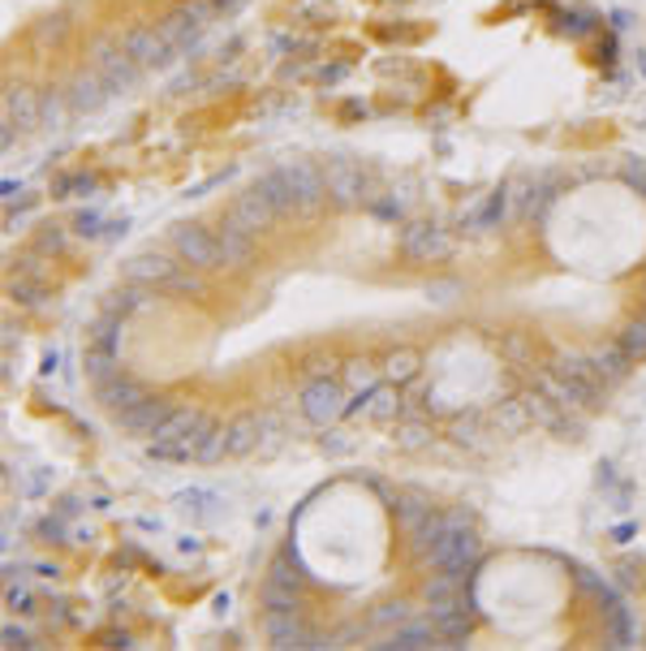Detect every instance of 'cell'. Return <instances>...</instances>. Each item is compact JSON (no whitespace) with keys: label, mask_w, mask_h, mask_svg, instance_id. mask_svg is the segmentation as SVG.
Here are the masks:
<instances>
[{"label":"cell","mask_w":646,"mask_h":651,"mask_svg":"<svg viewBox=\"0 0 646 651\" xmlns=\"http://www.w3.org/2000/svg\"><path fill=\"white\" fill-rule=\"evenodd\" d=\"M345 393H341V384L332 380V375H315L306 389H302V397H298V410L306 414V423H315V427H327L332 418H341L345 414Z\"/></svg>","instance_id":"cell-1"},{"label":"cell","mask_w":646,"mask_h":651,"mask_svg":"<svg viewBox=\"0 0 646 651\" xmlns=\"http://www.w3.org/2000/svg\"><path fill=\"white\" fill-rule=\"evenodd\" d=\"M173 402H164V397H138V402H129L125 410H117V427L129 432V436H160L164 427H168V418H173Z\"/></svg>","instance_id":"cell-2"},{"label":"cell","mask_w":646,"mask_h":651,"mask_svg":"<svg viewBox=\"0 0 646 651\" xmlns=\"http://www.w3.org/2000/svg\"><path fill=\"white\" fill-rule=\"evenodd\" d=\"M173 250H177V259H181V264H190V268H220L216 229L181 225V229H173Z\"/></svg>","instance_id":"cell-3"},{"label":"cell","mask_w":646,"mask_h":651,"mask_svg":"<svg viewBox=\"0 0 646 651\" xmlns=\"http://www.w3.org/2000/svg\"><path fill=\"white\" fill-rule=\"evenodd\" d=\"M229 220H233V225H242V229H250V234H259V229L277 225L281 216H277L272 199H268V195H263L259 186H250L246 195H238V199L229 204Z\"/></svg>","instance_id":"cell-4"},{"label":"cell","mask_w":646,"mask_h":651,"mask_svg":"<svg viewBox=\"0 0 646 651\" xmlns=\"http://www.w3.org/2000/svg\"><path fill=\"white\" fill-rule=\"evenodd\" d=\"M122 52L129 61H138V65H160L168 52H177L173 43L160 35V27H134L129 35L122 40Z\"/></svg>","instance_id":"cell-5"},{"label":"cell","mask_w":646,"mask_h":651,"mask_svg":"<svg viewBox=\"0 0 646 651\" xmlns=\"http://www.w3.org/2000/svg\"><path fill=\"white\" fill-rule=\"evenodd\" d=\"M431 621H436V630H440L445 648H461V643L470 639V630H475L470 596H461V600H457V604H448V609H431Z\"/></svg>","instance_id":"cell-6"},{"label":"cell","mask_w":646,"mask_h":651,"mask_svg":"<svg viewBox=\"0 0 646 651\" xmlns=\"http://www.w3.org/2000/svg\"><path fill=\"white\" fill-rule=\"evenodd\" d=\"M379 648H445V639H440V630H436L431 617H409Z\"/></svg>","instance_id":"cell-7"},{"label":"cell","mask_w":646,"mask_h":651,"mask_svg":"<svg viewBox=\"0 0 646 651\" xmlns=\"http://www.w3.org/2000/svg\"><path fill=\"white\" fill-rule=\"evenodd\" d=\"M591 371L604 380V384H621L629 371H634V354L621 345V341H607L591 354Z\"/></svg>","instance_id":"cell-8"},{"label":"cell","mask_w":646,"mask_h":651,"mask_svg":"<svg viewBox=\"0 0 646 651\" xmlns=\"http://www.w3.org/2000/svg\"><path fill=\"white\" fill-rule=\"evenodd\" d=\"M466 596V578H457V574L448 570H436L427 578V587H423V604L427 609H448V604H457Z\"/></svg>","instance_id":"cell-9"},{"label":"cell","mask_w":646,"mask_h":651,"mask_svg":"<svg viewBox=\"0 0 646 651\" xmlns=\"http://www.w3.org/2000/svg\"><path fill=\"white\" fill-rule=\"evenodd\" d=\"M216 246H220V264H246L254 255V234L225 220V229H216Z\"/></svg>","instance_id":"cell-10"},{"label":"cell","mask_w":646,"mask_h":651,"mask_svg":"<svg viewBox=\"0 0 646 651\" xmlns=\"http://www.w3.org/2000/svg\"><path fill=\"white\" fill-rule=\"evenodd\" d=\"M323 177H327V195H336L341 204H358L363 199V173L354 164H332Z\"/></svg>","instance_id":"cell-11"},{"label":"cell","mask_w":646,"mask_h":651,"mask_svg":"<svg viewBox=\"0 0 646 651\" xmlns=\"http://www.w3.org/2000/svg\"><path fill=\"white\" fill-rule=\"evenodd\" d=\"M95 397L117 414V410H125L129 402H138V397H143V384H138V380H129V375H113L108 384H100V389H95Z\"/></svg>","instance_id":"cell-12"},{"label":"cell","mask_w":646,"mask_h":651,"mask_svg":"<svg viewBox=\"0 0 646 651\" xmlns=\"http://www.w3.org/2000/svg\"><path fill=\"white\" fill-rule=\"evenodd\" d=\"M82 375L91 380V389H100V384H108L113 375H122V363H117V354L113 350H86V359H82Z\"/></svg>","instance_id":"cell-13"},{"label":"cell","mask_w":646,"mask_h":651,"mask_svg":"<svg viewBox=\"0 0 646 651\" xmlns=\"http://www.w3.org/2000/svg\"><path fill=\"white\" fill-rule=\"evenodd\" d=\"M402 250L409 259H427V255H448V238L440 229H409L402 238Z\"/></svg>","instance_id":"cell-14"},{"label":"cell","mask_w":646,"mask_h":651,"mask_svg":"<svg viewBox=\"0 0 646 651\" xmlns=\"http://www.w3.org/2000/svg\"><path fill=\"white\" fill-rule=\"evenodd\" d=\"M173 268H177L173 259H138V264H129V268H125V281H129V286H138V289L143 286H164Z\"/></svg>","instance_id":"cell-15"},{"label":"cell","mask_w":646,"mask_h":651,"mask_svg":"<svg viewBox=\"0 0 646 651\" xmlns=\"http://www.w3.org/2000/svg\"><path fill=\"white\" fill-rule=\"evenodd\" d=\"M9 113H13V122L18 125L40 122V100H35V91H13V95H9Z\"/></svg>","instance_id":"cell-16"},{"label":"cell","mask_w":646,"mask_h":651,"mask_svg":"<svg viewBox=\"0 0 646 651\" xmlns=\"http://www.w3.org/2000/svg\"><path fill=\"white\" fill-rule=\"evenodd\" d=\"M634 359H646V316L643 320H629V324L621 328V337H616Z\"/></svg>","instance_id":"cell-17"},{"label":"cell","mask_w":646,"mask_h":651,"mask_svg":"<svg viewBox=\"0 0 646 651\" xmlns=\"http://www.w3.org/2000/svg\"><path fill=\"white\" fill-rule=\"evenodd\" d=\"M409 617H414V612H405L402 604H384V609L371 617V626H375V630H388V626L397 630V626H402V621H409Z\"/></svg>","instance_id":"cell-18"},{"label":"cell","mask_w":646,"mask_h":651,"mask_svg":"<svg viewBox=\"0 0 646 651\" xmlns=\"http://www.w3.org/2000/svg\"><path fill=\"white\" fill-rule=\"evenodd\" d=\"M504 354H509V359H525V337H518V332L504 337Z\"/></svg>","instance_id":"cell-19"},{"label":"cell","mask_w":646,"mask_h":651,"mask_svg":"<svg viewBox=\"0 0 646 651\" xmlns=\"http://www.w3.org/2000/svg\"><path fill=\"white\" fill-rule=\"evenodd\" d=\"M393 375H397V380L414 375V354H397V359H393Z\"/></svg>","instance_id":"cell-20"}]
</instances>
